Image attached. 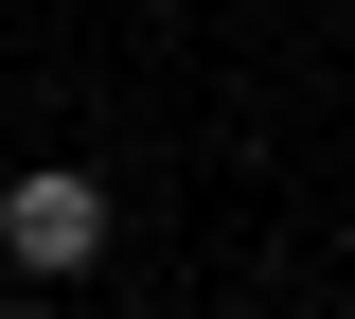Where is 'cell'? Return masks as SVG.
<instances>
[{"label": "cell", "instance_id": "obj_1", "mask_svg": "<svg viewBox=\"0 0 355 319\" xmlns=\"http://www.w3.org/2000/svg\"><path fill=\"white\" fill-rule=\"evenodd\" d=\"M0 248H18L36 284H89V266H107V178H89V160H36V178H0Z\"/></svg>", "mask_w": 355, "mask_h": 319}, {"label": "cell", "instance_id": "obj_2", "mask_svg": "<svg viewBox=\"0 0 355 319\" xmlns=\"http://www.w3.org/2000/svg\"><path fill=\"white\" fill-rule=\"evenodd\" d=\"M0 319H71V302H0Z\"/></svg>", "mask_w": 355, "mask_h": 319}]
</instances>
